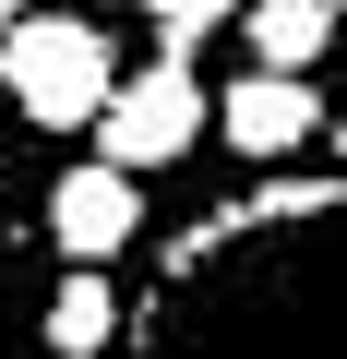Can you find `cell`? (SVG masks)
<instances>
[{
	"mask_svg": "<svg viewBox=\"0 0 347 359\" xmlns=\"http://www.w3.org/2000/svg\"><path fill=\"white\" fill-rule=\"evenodd\" d=\"M120 359H347V180H264L156 252Z\"/></svg>",
	"mask_w": 347,
	"mask_h": 359,
	"instance_id": "6da1fadb",
	"label": "cell"
},
{
	"mask_svg": "<svg viewBox=\"0 0 347 359\" xmlns=\"http://www.w3.org/2000/svg\"><path fill=\"white\" fill-rule=\"evenodd\" d=\"M0 96H13L25 132H96L108 96H120V48H108V25L72 13V0L25 13L13 36H0Z\"/></svg>",
	"mask_w": 347,
	"mask_h": 359,
	"instance_id": "7a4b0ae2",
	"label": "cell"
},
{
	"mask_svg": "<svg viewBox=\"0 0 347 359\" xmlns=\"http://www.w3.org/2000/svg\"><path fill=\"white\" fill-rule=\"evenodd\" d=\"M216 132V96L192 84V60L180 48H156L144 72H120V96H108V120H96V156H120V168H180L192 144Z\"/></svg>",
	"mask_w": 347,
	"mask_h": 359,
	"instance_id": "3957f363",
	"label": "cell"
},
{
	"mask_svg": "<svg viewBox=\"0 0 347 359\" xmlns=\"http://www.w3.org/2000/svg\"><path fill=\"white\" fill-rule=\"evenodd\" d=\"M48 240H60V264H120L144 240V168H120V156L60 168L48 180Z\"/></svg>",
	"mask_w": 347,
	"mask_h": 359,
	"instance_id": "277c9868",
	"label": "cell"
},
{
	"mask_svg": "<svg viewBox=\"0 0 347 359\" xmlns=\"http://www.w3.org/2000/svg\"><path fill=\"white\" fill-rule=\"evenodd\" d=\"M48 204L13 180V156H0V359H48Z\"/></svg>",
	"mask_w": 347,
	"mask_h": 359,
	"instance_id": "5b68a950",
	"label": "cell"
},
{
	"mask_svg": "<svg viewBox=\"0 0 347 359\" xmlns=\"http://www.w3.org/2000/svg\"><path fill=\"white\" fill-rule=\"evenodd\" d=\"M216 132H228V156H252V168H287V156L323 132V96H311V72H275V60H252V72L216 96Z\"/></svg>",
	"mask_w": 347,
	"mask_h": 359,
	"instance_id": "8992f818",
	"label": "cell"
},
{
	"mask_svg": "<svg viewBox=\"0 0 347 359\" xmlns=\"http://www.w3.org/2000/svg\"><path fill=\"white\" fill-rule=\"evenodd\" d=\"M132 323V299L108 287V264H60L48 276V359H108Z\"/></svg>",
	"mask_w": 347,
	"mask_h": 359,
	"instance_id": "52a82bcc",
	"label": "cell"
},
{
	"mask_svg": "<svg viewBox=\"0 0 347 359\" xmlns=\"http://www.w3.org/2000/svg\"><path fill=\"white\" fill-rule=\"evenodd\" d=\"M335 25H347V0H252V13H240L252 60H275V72H311L335 48Z\"/></svg>",
	"mask_w": 347,
	"mask_h": 359,
	"instance_id": "ba28073f",
	"label": "cell"
},
{
	"mask_svg": "<svg viewBox=\"0 0 347 359\" xmlns=\"http://www.w3.org/2000/svg\"><path fill=\"white\" fill-rule=\"evenodd\" d=\"M252 0H144V25L168 36V48H192V36H216V25H240Z\"/></svg>",
	"mask_w": 347,
	"mask_h": 359,
	"instance_id": "9c48e42d",
	"label": "cell"
},
{
	"mask_svg": "<svg viewBox=\"0 0 347 359\" xmlns=\"http://www.w3.org/2000/svg\"><path fill=\"white\" fill-rule=\"evenodd\" d=\"M323 132H335V168H347V108H335V120H323Z\"/></svg>",
	"mask_w": 347,
	"mask_h": 359,
	"instance_id": "30bf717a",
	"label": "cell"
},
{
	"mask_svg": "<svg viewBox=\"0 0 347 359\" xmlns=\"http://www.w3.org/2000/svg\"><path fill=\"white\" fill-rule=\"evenodd\" d=\"M13 25H25V0H0V36H13Z\"/></svg>",
	"mask_w": 347,
	"mask_h": 359,
	"instance_id": "8fae6325",
	"label": "cell"
},
{
	"mask_svg": "<svg viewBox=\"0 0 347 359\" xmlns=\"http://www.w3.org/2000/svg\"><path fill=\"white\" fill-rule=\"evenodd\" d=\"M72 13H108V0H72Z\"/></svg>",
	"mask_w": 347,
	"mask_h": 359,
	"instance_id": "7c38bea8",
	"label": "cell"
}]
</instances>
